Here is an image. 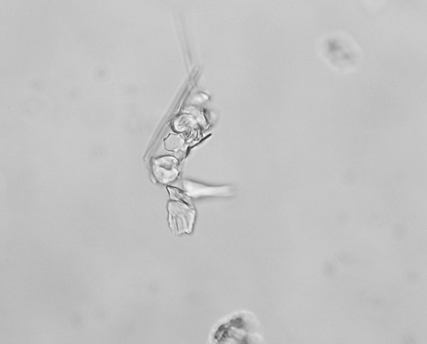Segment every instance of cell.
Instances as JSON below:
<instances>
[{
  "label": "cell",
  "instance_id": "7a4b0ae2",
  "mask_svg": "<svg viewBox=\"0 0 427 344\" xmlns=\"http://www.w3.org/2000/svg\"><path fill=\"white\" fill-rule=\"evenodd\" d=\"M169 225L176 229L178 234L183 232H191L196 212L191 205L185 201H173L169 204Z\"/></svg>",
  "mask_w": 427,
  "mask_h": 344
},
{
  "label": "cell",
  "instance_id": "3957f363",
  "mask_svg": "<svg viewBox=\"0 0 427 344\" xmlns=\"http://www.w3.org/2000/svg\"><path fill=\"white\" fill-rule=\"evenodd\" d=\"M177 161L172 157L161 158L154 165V173L161 183H168L176 179L178 175Z\"/></svg>",
  "mask_w": 427,
  "mask_h": 344
},
{
  "label": "cell",
  "instance_id": "6da1fadb",
  "mask_svg": "<svg viewBox=\"0 0 427 344\" xmlns=\"http://www.w3.org/2000/svg\"><path fill=\"white\" fill-rule=\"evenodd\" d=\"M318 50L327 64L340 72H353L361 65V48L347 34H326L320 39Z\"/></svg>",
  "mask_w": 427,
  "mask_h": 344
},
{
  "label": "cell",
  "instance_id": "277c9868",
  "mask_svg": "<svg viewBox=\"0 0 427 344\" xmlns=\"http://www.w3.org/2000/svg\"><path fill=\"white\" fill-rule=\"evenodd\" d=\"M185 190L189 196H203L215 195H227V188H208L205 185L189 183H185Z\"/></svg>",
  "mask_w": 427,
  "mask_h": 344
}]
</instances>
